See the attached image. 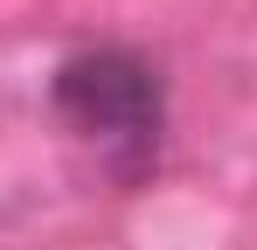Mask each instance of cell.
Listing matches in <instances>:
<instances>
[{
	"instance_id": "1",
	"label": "cell",
	"mask_w": 257,
	"mask_h": 250,
	"mask_svg": "<svg viewBox=\"0 0 257 250\" xmlns=\"http://www.w3.org/2000/svg\"><path fill=\"white\" fill-rule=\"evenodd\" d=\"M56 104H63V118L77 125L84 139H97L125 167H146L153 146H160V83L125 49L70 56L56 70Z\"/></svg>"
}]
</instances>
